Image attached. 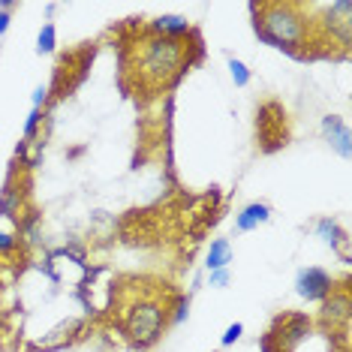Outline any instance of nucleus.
<instances>
[{"mask_svg":"<svg viewBox=\"0 0 352 352\" xmlns=\"http://www.w3.org/2000/svg\"><path fill=\"white\" fill-rule=\"evenodd\" d=\"M19 244H21L19 235H12V232H0V253H12Z\"/></svg>","mask_w":352,"mask_h":352,"instance_id":"20","label":"nucleus"},{"mask_svg":"<svg viewBox=\"0 0 352 352\" xmlns=\"http://www.w3.org/2000/svg\"><path fill=\"white\" fill-rule=\"evenodd\" d=\"M78 331H82V319H67V322H58L52 328L49 334H43V338L36 340V352H58V349H67L69 343L78 338Z\"/></svg>","mask_w":352,"mask_h":352,"instance_id":"5","label":"nucleus"},{"mask_svg":"<svg viewBox=\"0 0 352 352\" xmlns=\"http://www.w3.org/2000/svg\"><path fill=\"white\" fill-rule=\"evenodd\" d=\"M295 292H298V298L310 304H322L334 292V277L325 268H316V265L301 268L295 274Z\"/></svg>","mask_w":352,"mask_h":352,"instance_id":"4","label":"nucleus"},{"mask_svg":"<svg viewBox=\"0 0 352 352\" xmlns=\"http://www.w3.org/2000/svg\"><path fill=\"white\" fill-rule=\"evenodd\" d=\"M34 109H43V106H49V100H52V85H39L36 91H34Z\"/></svg>","mask_w":352,"mask_h":352,"instance_id":"19","label":"nucleus"},{"mask_svg":"<svg viewBox=\"0 0 352 352\" xmlns=\"http://www.w3.org/2000/svg\"><path fill=\"white\" fill-rule=\"evenodd\" d=\"M43 109H30V115H28V121H25V133H21V139L25 142H34L36 135H39V124H43Z\"/></svg>","mask_w":352,"mask_h":352,"instance_id":"15","label":"nucleus"},{"mask_svg":"<svg viewBox=\"0 0 352 352\" xmlns=\"http://www.w3.org/2000/svg\"><path fill=\"white\" fill-rule=\"evenodd\" d=\"M19 211H21V196L6 184V190L0 193V220H15L19 223Z\"/></svg>","mask_w":352,"mask_h":352,"instance_id":"12","label":"nucleus"},{"mask_svg":"<svg viewBox=\"0 0 352 352\" xmlns=\"http://www.w3.org/2000/svg\"><path fill=\"white\" fill-rule=\"evenodd\" d=\"M229 268H220V271H208V286H214V289H226L229 286Z\"/></svg>","mask_w":352,"mask_h":352,"instance_id":"18","label":"nucleus"},{"mask_svg":"<svg viewBox=\"0 0 352 352\" xmlns=\"http://www.w3.org/2000/svg\"><path fill=\"white\" fill-rule=\"evenodd\" d=\"M316 235L322 238V241L331 247V250H340L343 253V247H346V232H343L331 217H322V220L316 223ZM343 259H346V253H343Z\"/></svg>","mask_w":352,"mask_h":352,"instance_id":"10","label":"nucleus"},{"mask_svg":"<svg viewBox=\"0 0 352 352\" xmlns=\"http://www.w3.org/2000/svg\"><path fill=\"white\" fill-rule=\"evenodd\" d=\"M54 49H58V30L52 21H45L36 36V54H54Z\"/></svg>","mask_w":352,"mask_h":352,"instance_id":"13","label":"nucleus"},{"mask_svg":"<svg viewBox=\"0 0 352 352\" xmlns=\"http://www.w3.org/2000/svg\"><path fill=\"white\" fill-rule=\"evenodd\" d=\"M241 334H244V322H232L226 331H223V338H220V346H235L238 340H241Z\"/></svg>","mask_w":352,"mask_h":352,"instance_id":"17","label":"nucleus"},{"mask_svg":"<svg viewBox=\"0 0 352 352\" xmlns=\"http://www.w3.org/2000/svg\"><path fill=\"white\" fill-rule=\"evenodd\" d=\"M253 30L271 49H280L292 58H304L310 43V19L304 6L295 3H250Z\"/></svg>","mask_w":352,"mask_h":352,"instance_id":"2","label":"nucleus"},{"mask_svg":"<svg viewBox=\"0 0 352 352\" xmlns=\"http://www.w3.org/2000/svg\"><path fill=\"white\" fill-rule=\"evenodd\" d=\"M0 346H3V331H0Z\"/></svg>","mask_w":352,"mask_h":352,"instance_id":"23","label":"nucleus"},{"mask_svg":"<svg viewBox=\"0 0 352 352\" xmlns=\"http://www.w3.org/2000/svg\"><path fill=\"white\" fill-rule=\"evenodd\" d=\"M232 262V244L229 238H217V241H211V250L205 256V268L208 271H220V268H229Z\"/></svg>","mask_w":352,"mask_h":352,"instance_id":"11","label":"nucleus"},{"mask_svg":"<svg viewBox=\"0 0 352 352\" xmlns=\"http://www.w3.org/2000/svg\"><path fill=\"white\" fill-rule=\"evenodd\" d=\"M166 325H169V307H166L160 298H154V295L133 301L130 310H126V316H124L126 340L139 349L154 346V343L163 338Z\"/></svg>","mask_w":352,"mask_h":352,"instance_id":"3","label":"nucleus"},{"mask_svg":"<svg viewBox=\"0 0 352 352\" xmlns=\"http://www.w3.org/2000/svg\"><path fill=\"white\" fill-rule=\"evenodd\" d=\"M190 49L193 45H187V39L148 34L142 43H135L130 73L139 78V87H145V91H163L187 73Z\"/></svg>","mask_w":352,"mask_h":352,"instance_id":"1","label":"nucleus"},{"mask_svg":"<svg viewBox=\"0 0 352 352\" xmlns=\"http://www.w3.org/2000/svg\"><path fill=\"white\" fill-rule=\"evenodd\" d=\"M10 25H12V15L10 12H0V36L10 30Z\"/></svg>","mask_w":352,"mask_h":352,"instance_id":"21","label":"nucleus"},{"mask_svg":"<svg viewBox=\"0 0 352 352\" xmlns=\"http://www.w3.org/2000/svg\"><path fill=\"white\" fill-rule=\"evenodd\" d=\"M349 310H352V298H349L346 289H334V292L322 301V319H325L328 325L346 322V319H349Z\"/></svg>","mask_w":352,"mask_h":352,"instance_id":"8","label":"nucleus"},{"mask_svg":"<svg viewBox=\"0 0 352 352\" xmlns=\"http://www.w3.org/2000/svg\"><path fill=\"white\" fill-rule=\"evenodd\" d=\"M15 6H19V3H15V0H0V12H10V15H12Z\"/></svg>","mask_w":352,"mask_h":352,"instance_id":"22","label":"nucleus"},{"mask_svg":"<svg viewBox=\"0 0 352 352\" xmlns=\"http://www.w3.org/2000/svg\"><path fill=\"white\" fill-rule=\"evenodd\" d=\"M319 126H322V135H325L328 145H331L343 160H346V157L352 154V133H349L346 121H343V118H338V115H325Z\"/></svg>","mask_w":352,"mask_h":352,"instance_id":"6","label":"nucleus"},{"mask_svg":"<svg viewBox=\"0 0 352 352\" xmlns=\"http://www.w3.org/2000/svg\"><path fill=\"white\" fill-rule=\"evenodd\" d=\"M229 76H232V82H235V87H247L250 85V69H247V63L244 60H238V58H229Z\"/></svg>","mask_w":352,"mask_h":352,"instance_id":"14","label":"nucleus"},{"mask_svg":"<svg viewBox=\"0 0 352 352\" xmlns=\"http://www.w3.org/2000/svg\"><path fill=\"white\" fill-rule=\"evenodd\" d=\"M151 34L157 36H169V39H187L193 34V25H190L184 15H160V19L151 21Z\"/></svg>","mask_w":352,"mask_h":352,"instance_id":"7","label":"nucleus"},{"mask_svg":"<svg viewBox=\"0 0 352 352\" xmlns=\"http://www.w3.org/2000/svg\"><path fill=\"white\" fill-rule=\"evenodd\" d=\"M268 220H271V205L250 202V205H244L241 211L235 214V229L238 232H253V229H259L262 223H268Z\"/></svg>","mask_w":352,"mask_h":352,"instance_id":"9","label":"nucleus"},{"mask_svg":"<svg viewBox=\"0 0 352 352\" xmlns=\"http://www.w3.org/2000/svg\"><path fill=\"white\" fill-rule=\"evenodd\" d=\"M187 314H190V298H187V295H178V298H175V314L169 316V322L181 325L184 319H187Z\"/></svg>","mask_w":352,"mask_h":352,"instance_id":"16","label":"nucleus"}]
</instances>
